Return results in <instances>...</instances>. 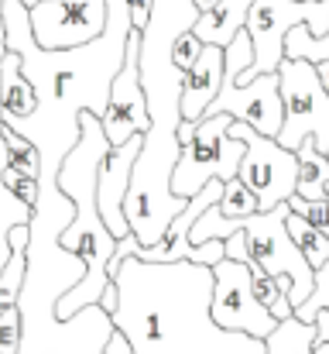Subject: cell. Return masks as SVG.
<instances>
[{"label":"cell","instance_id":"cell-1","mask_svg":"<svg viewBox=\"0 0 329 354\" xmlns=\"http://www.w3.org/2000/svg\"><path fill=\"white\" fill-rule=\"evenodd\" d=\"M113 286L120 292L113 327L134 354H268V341L223 330L213 320L217 275L206 265H158L130 254Z\"/></svg>","mask_w":329,"mask_h":354},{"label":"cell","instance_id":"cell-2","mask_svg":"<svg viewBox=\"0 0 329 354\" xmlns=\"http://www.w3.org/2000/svg\"><path fill=\"white\" fill-rule=\"evenodd\" d=\"M76 203L59 189L55 176H41V200L31 217L28 279L21 289V348L17 354H107L113 317L103 306H86L72 320L59 317V303L86 279V261L59 244L72 224Z\"/></svg>","mask_w":329,"mask_h":354},{"label":"cell","instance_id":"cell-3","mask_svg":"<svg viewBox=\"0 0 329 354\" xmlns=\"http://www.w3.org/2000/svg\"><path fill=\"white\" fill-rule=\"evenodd\" d=\"M79 124H83V138L59 169V189L76 203V217L62 231L59 244L86 261V279L72 292L62 296V303H59L62 320H72L86 306H100L103 292L113 282L110 261L117 251V237L110 234L107 221L100 214V169H103V158L110 155L113 145L103 131V120L97 114H83Z\"/></svg>","mask_w":329,"mask_h":354},{"label":"cell","instance_id":"cell-4","mask_svg":"<svg viewBox=\"0 0 329 354\" xmlns=\"http://www.w3.org/2000/svg\"><path fill=\"white\" fill-rule=\"evenodd\" d=\"M299 24H306L316 38H326L329 0H254L247 17V31L254 38V62L240 76V83L278 73L285 62V38Z\"/></svg>","mask_w":329,"mask_h":354},{"label":"cell","instance_id":"cell-5","mask_svg":"<svg viewBox=\"0 0 329 354\" xmlns=\"http://www.w3.org/2000/svg\"><path fill=\"white\" fill-rule=\"evenodd\" d=\"M230 127H233L230 114L203 118L196 124L192 138L182 145V158H179L175 176H172V193L175 196L192 200L213 179L233 183L240 176V162L247 155V141L230 138Z\"/></svg>","mask_w":329,"mask_h":354},{"label":"cell","instance_id":"cell-6","mask_svg":"<svg viewBox=\"0 0 329 354\" xmlns=\"http://www.w3.org/2000/svg\"><path fill=\"white\" fill-rule=\"evenodd\" d=\"M288 217L292 207L281 203L271 214H254L243 224V234L250 244V258L278 282H292V306H306L309 296L316 292V268L309 265V258L299 251V244L288 234Z\"/></svg>","mask_w":329,"mask_h":354},{"label":"cell","instance_id":"cell-7","mask_svg":"<svg viewBox=\"0 0 329 354\" xmlns=\"http://www.w3.org/2000/svg\"><path fill=\"white\" fill-rule=\"evenodd\" d=\"M278 80L285 100V127L278 145L299 151L306 138H316L319 151L329 155V93L319 83V69L306 59H285Z\"/></svg>","mask_w":329,"mask_h":354},{"label":"cell","instance_id":"cell-8","mask_svg":"<svg viewBox=\"0 0 329 354\" xmlns=\"http://www.w3.org/2000/svg\"><path fill=\"white\" fill-rule=\"evenodd\" d=\"M230 138L247 141V155L240 162L237 179L257 196L261 214L278 210L299 193V151H288L285 145H278V138H264L240 120H233Z\"/></svg>","mask_w":329,"mask_h":354},{"label":"cell","instance_id":"cell-9","mask_svg":"<svg viewBox=\"0 0 329 354\" xmlns=\"http://www.w3.org/2000/svg\"><path fill=\"white\" fill-rule=\"evenodd\" d=\"M213 275H217V286H213V320L223 330L268 341L278 330V320L261 306V299L254 292L250 261L243 265V261L223 258L213 268Z\"/></svg>","mask_w":329,"mask_h":354},{"label":"cell","instance_id":"cell-10","mask_svg":"<svg viewBox=\"0 0 329 354\" xmlns=\"http://www.w3.org/2000/svg\"><path fill=\"white\" fill-rule=\"evenodd\" d=\"M107 0H41L31 7L34 41L48 52H66L97 41L107 31Z\"/></svg>","mask_w":329,"mask_h":354},{"label":"cell","instance_id":"cell-11","mask_svg":"<svg viewBox=\"0 0 329 354\" xmlns=\"http://www.w3.org/2000/svg\"><path fill=\"white\" fill-rule=\"evenodd\" d=\"M141 45L144 35L134 28L127 38V55L123 66L110 86V107L103 114V131H107L110 145L120 148L127 145L134 134H148L151 131V114H148V93H144V80H141Z\"/></svg>","mask_w":329,"mask_h":354},{"label":"cell","instance_id":"cell-12","mask_svg":"<svg viewBox=\"0 0 329 354\" xmlns=\"http://www.w3.org/2000/svg\"><path fill=\"white\" fill-rule=\"evenodd\" d=\"M141 148H144V134H134L127 145L110 148V155L103 158V169H100V214H103L110 234L117 241L130 237L123 200L130 193V179H134V165L141 158Z\"/></svg>","mask_w":329,"mask_h":354},{"label":"cell","instance_id":"cell-13","mask_svg":"<svg viewBox=\"0 0 329 354\" xmlns=\"http://www.w3.org/2000/svg\"><path fill=\"white\" fill-rule=\"evenodd\" d=\"M223 193H226V183L223 179H213L203 193H196L192 200H189V207L172 221V227L165 231V237L154 244V248H137V258L141 261H158V265H172V261H189L192 258V227H196V221L210 210V207H217L219 200H223Z\"/></svg>","mask_w":329,"mask_h":354},{"label":"cell","instance_id":"cell-14","mask_svg":"<svg viewBox=\"0 0 329 354\" xmlns=\"http://www.w3.org/2000/svg\"><path fill=\"white\" fill-rule=\"evenodd\" d=\"M223 90V48L206 45L199 62L182 80V120L199 124Z\"/></svg>","mask_w":329,"mask_h":354},{"label":"cell","instance_id":"cell-15","mask_svg":"<svg viewBox=\"0 0 329 354\" xmlns=\"http://www.w3.org/2000/svg\"><path fill=\"white\" fill-rule=\"evenodd\" d=\"M34 111H38V93L24 76V62L17 52H7L0 59V120L17 124L34 118Z\"/></svg>","mask_w":329,"mask_h":354},{"label":"cell","instance_id":"cell-16","mask_svg":"<svg viewBox=\"0 0 329 354\" xmlns=\"http://www.w3.org/2000/svg\"><path fill=\"white\" fill-rule=\"evenodd\" d=\"M250 7L254 0H219L213 10H206L199 21H196V35L203 45H219L226 48L243 28H247V17H250Z\"/></svg>","mask_w":329,"mask_h":354},{"label":"cell","instance_id":"cell-17","mask_svg":"<svg viewBox=\"0 0 329 354\" xmlns=\"http://www.w3.org/2000/svg\"><path fill=\"white\" fill-rule=\"evenodd\" d=\"M309 203L329 200V155L319 151L316 138H306L299 148V193Z\"/></svg>","mask_w":329,"mask_h":354},{"label":"cell","instance_id":"cell-18","mask_svg":"<svg viewBox=\"0 0 329 354\" xmlns=\"http://www.w3.org/2000/svg\"><path fill=\"white\" fill-rule=\"evenodd\" d=\"M3 169H7V145H3V134H0V272L10 261V227L14 224H31V217H34V210L24 207L3 186Z\"/></svg>","mask_w":329,"mask_h":354},{"label":"cell","instance_id":"cell-19","mask_svg":"<svg viewBox=\"0 0 329 354\" xmlns=\"http://www.w3.org/2000/svg\"><path fill=\"white\" fill-rule=\"evenodd\" d=\"M316 324H302L299 317L278 324V330L268 337V354H312L319 337Z\"/></svg>","mask_w":329,"mask_h":354},{"label":"cell","instance_id":"cell-20","mask_svg":"<svg viewBox=\"0 0 329 354\" xmlns=\"http://www.w3.org/2000/svg\"><path fill=\"white\" fill-rule=\"evenodd\" d=\"M250 279H254V292H257V299H261V306L278 320V324H285V320H292L295 317V306H292V299H288V292L278 286V279H271L254 258H250Z\"/></svg>","mask_w":329,"mask_h":354},{"label":"cell","instance_id":"cell-21","mask_svg":"<svg viewBox=\"0 0 329 354\" xmlns=\"http://www.w3.org/2000/svg\"><path fill=\"white\" fill-rule=\"evenodd\" d=\"M288 234L292 241L299 244V251L309 258V265L319 272L323 265H329V237L323 231H316L306 217H299V214H292L288 217Z\"/></svg>","mask_w":329,"mask_h":354},{"label":"cell","instance_id":"cell-22","mask_svg":"<svg viewBox=\"0 0 329 354\" xmlns=\"http://www.w3.org/2000/svg\"><path fill=\"white\" fill-rule=\"evenodd\" d=\"M0 134H3V145H7V165L14 169V172H21V176H31V179H38L41 183V151L28 141V138H21L14 127H0Z\"/></svg>","mask_w":329,"mask_h":354},{"label":"cell","instance_id":"cell-23","mask_svg":"<svg viewBox=\"0 0 329 354\" xmlns=\"http://www.w3.org/2000/svg\"><path fill=\"white\" fill-rule=\"evenodd\" d=\"M217 210L226 221H250L254 214H261V203L240 179H233V183H226V193L217 203Z\"/></svg>","mask_w":329,"mask_h":354},{"label":"cell","instance_id":"cell-24","mask_svg":"<svg viewBox=\"0 0 329 354\" xmlns=\"http://www.w3.org/2000/svg\"><path fill=\"white\" fill-rule=\"evenodd\" d=\"M323 310H329V265H323V268L316 272V292L309 296L306 306L295 310V317H299L302 324H316V317H319Z\"/></svg>","mask_w":329,"mask_h":354},{"label":"cell","instance_id":"cell-25","mask_svg":"<svg viewBox=\"0 0 329 354\" xmlns=\"http://www.w3.org/2000/svg\"><path fill=\"white\" fill-rule=\"evenodd\" d=\"M3 186L24 203V207H38V200H41V183L38 179H31V176H21V172H14L10 165L3 169Z\"/></svg>","mask_w":329,"mask_h":354},{"label":"cell","instance_id":"cell-26","mask_svg":"<svg viewBox=\"0 0 329 354\" xmlns=\"http://www.w3.org/2000/svg\"><path fill=\"white\" fill-rule=\"evenodd\" d=\"M203 41H199V35L196 31H186L179 41H175V48H172V66L179 69V73H189L196 62H199V55H203Z\"/></svg>","mask_w":329,"mask_h":354},{"label":"cell","instance_id":"cell-27","mask_svg":"<svg viewBox=\"0 0 329 354\" xmlns=\"http://www.w3.org/2000/svg\"><path fill=\"white\" fill-rule=\"evenodd\" d=\"M288 207H292V214L306 217L316 231H323V234L329 237V200L309 203V200H302V196H292V200H288Z\"/></svg>","mask_w":329,"mask_h":354},{"label":"cell","instance_id":"cell-28","mask_svg":"<svg viewBox=\"0 0 329 354\" xmlns=\"http://www.w3.org/2000/svg\"><path fill=\"white\" fill-rule=\"evenodd\" d=\"M21 348V310H3L0 313V354H17Z\"/></svg>","mask_w":329,"mask_h":354},{"label":"cell","instance_id":"cell-29","mask_svg":"<svg viewBox=\"0 0 329 354\" xmlns=\"http://www.w3.org/2000/svg\"><path fill=\"white\" fill-rule=\"evenodd\" d=\"M226 258L230 261H250V244H247V234L243 231H237L233 237H226Z\"/></svg>","mask_w":329,"mask_h":354},{"label":"cell","instance_id":"cell-30","mask_svg":"<svg viewBox=\"0 0 329 354\" xmlns=\"http://www.w3.org/2000/svg\"><path fill=\"white\" fill-rule=\"evenodd\" d=\"M127 7H130V21H134V28L144 31L148 21H151V7H154V0H127Z\"/></svg>","mask_w":329,"mask_h":354},{"label":"cell","instance_id":"cell-31","mask_svg":"<svg viewBox=\"0 0 329 354\" xmlns=\"http://www.w3.org/2000/svg\"><path fill=\"white\" fill-rule=\"evenodd\" d=\"M107 354H134V348H130V341H127L120 330H113V337H110V344H107Z\"/></svg>","mask_w":329,"mask_h":354},{"label":"cell","instance_id":"cell-32","mask_svg":"<svg viewBox=\"0 0 329 354\" xmlns=\"http://www.w3.org/2000/svg\"><path fill=\"white\" fill-rule=\"evenodd\" d=\"M316 337H319V344H329V310H323L319 317H316Z\"/></svg>","mask_w":329,"mask_h":354},{"label":"cell","instance_id":"cell-33","mask_svg":"<svg viewBox=\"0 0 329 354\" xmlns=\"http://www.w3.org/2000/svg\"><path fill=\"white\" fill-rule=\"evenodd\" d=\"M316 69H319V83H323V90L329 93V62H319Z\"/></svg>","mask_w":329,"mask_h":354},{"label":"cell","instance_id":"cell-34","mask_svg":"<svg viewBox=\"0 0 329 354\" xmlns=\"http://www.w3.org/2000/svg\"><path fill=\"white\" fill-rule=\"evenodd\" d=\"M312 354H329V344H316V351Z\"/></svg>","mask_w":329,"mask_h":354},{"label":"cell","instance_id":"cell-35","mask_svg":"<svg viewBox=\"0 0 329 354\" xmlns=\"http://www.w3.org/2000/svg\"><path fill=\"white\" fill-rule=\"evenodd\" d=\"M21 3H24V7H28V10H31V7H38V3H41V0H21Z\"/></svg>","mask_w":329,"mask_h":354}]
</instances>
